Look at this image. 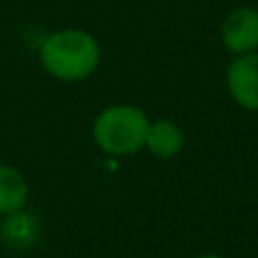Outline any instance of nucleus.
<instances>
[{
    "mask_svg": "<svg viewBox=\"0 0 258 258\" xmlns=\"http://www.w3.org/2000/svg\"><path fill=\"white\" fill-rule=\"evenodd\" d=\"M195 258H224L222 253H213V251H208V253H199V256H195Z\"/></svg>",
    "mask_w": 258,
    "mask_h": 258,
    "instance_id": "6e6552de",
    "label": "nucleus"
},
{
    "mask_svg": "<svg viewBox=\"0 0 258 258\" xmlns=\"http://www.w3.org/2000/svg\"><path fill=\"white\" fill-rule=\"evenodd\" d=\"M151 119L142 107L131 103H114L94 117L92 137L103 153L114 158L135 156L144 149V137Z\"/></svg>",
    "mask_w": 258,
    "mask_h": 258,
    "instance_id": "f03ea898",
    "label": "nucleus"
},
{
    "mask_svg": "<svg viewBox=\"0 0 258 258\" xmlns=\"http://www.w3.org/2000/svg\"><path fill=\"white\" fill-rule=\"evenodd\" d=\"M144 149L160 160H171L185 149V133L174 119H153L146 128Z\"/></svg>",
    "mask_w": 258,
    "mask_h": 258,
    "instance_id": "39448f33",
    "label": "nucleus"
},
{
    "mask_svg": "<svg viewBox=\"0 0 258 258\" xmlns=\"http://www.w3.org/2000/svg\"><path fill=\"white\" fill-rule=\"evenodd\" d=\"M39 62L50 78L59 83H83L92 78L101 64V46L87 30L64 28L41 41Z\"/></svg>",
    "mask_w": 258,
    "mask_h": 258,
    "instance_id": "f257e3e1",
    "label": "nucleus"
},
{
    "mask_svg": "<svg viewBox=\"0 0 258 258\" xmlns=\"http://www.w3.org/2000/svg\"><path fill=\"white\" fill-rule=\"evenodd\" d=\"M28 197L30 190L25 176L12 165H0V215L23 210Z\"/></svg>",
    "mask_w": 258,
    "mask_h": 258,
    "instance_id": "423d86ee",
    "label": "nucleus"
},
{
    "mask_svg": "<svg viewBox=\"0 0 258 258\" xmlns=\"http://www.w3.org/2000/svg\"><path fill=\"white\" fill-rule=\"evenodd\" d=\"M226 89L244 112H258V50L233 55L226 67Z\"/></svg>",
    "mask_w": 258,
    "mask_h": 258,
    "instance_id": "7ed1b4c3",
    "label": "nucleus"
},
{
    "mask_svg": "<svg viewBox=\"0 0 258 258\" xmlns=\"http://www.w3.org/2000/svg\"><path fill=\"white\" fill-rule=\"evenodd\" d=\"M0 235L12 247H30L39 235V219L25 208L10 215H3Z\"/></svg>",
    "mask_w": 258,
    "mask_h": 258,
    "instance_id": "0eeeda50",
    "label": "nucleus"
},
{
    "mask_svg": "<svg viewBox=\"0 0 258 258\" xmlns=\"http://www.w3.org/2000/svg\"><path fill=\"white\" fill-rule=\"evenodd\" d=\"M222 46L231 55H244L258 50V10L251 5H240L222 21Z\"/></svg>",
    "mask_w": 258,
    "mask_h": 258,
    "instance_id": "20e7f679",
    "label": "nucleus"
}]
</instances>
